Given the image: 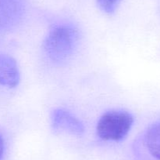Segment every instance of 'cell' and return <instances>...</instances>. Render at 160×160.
<instances>
[{
	"label": "cell",
	"instance_id": "6da1fadb",
	"mask_svg": "<svg viewBox=\"0 0 160 160\" xmlns=\"http://www.w3.org/2000/svg\"><path fill=\"white\" fill-rule=\"evenodd\" d=\"M79 42L78 29L70 24L52 27L43 42V50L51 62L62 64L71 58Z\"/></svg>",
	"mask_w": 160,
	"mask_h": 160
},
{
	"label": "cell",
	"instance_id": "7a4b0ae2",
	"mask_svg": "<svg viewBox=\"0 0 160 160\" xmlns=\"http://www.w3.org/2000/svg\"><path fill=\"white\" fill-rule=\"evenodd\" d=\"M134 117L123 110H111L100 117L96 126L98 137L106 141H120L129 133Z\"/></svg>",
	"mask_w": 160,
	"mask_h": 160
},
{
	"label": "cell",
	"instance_id": "3957f363",
	"mask_svg": "<svg viewBox=\"0 0 160 160\" xmlns=\"http://www.w3.org/2000/svg\"><path fill=\"white\" fill-rule=\"evenodd\" d=\"M25 11L23 0H0V36L15 30L23 20Z\"/></svg>",
	"mask_w": 160,
	"mask_h": 160
},
{
	"label": "cell",
	"instance_id": "277c9868",
	"mask_svg": "<svg viewBox=\"0 0 160 160\" xmlns=\"http://www.w3.org/2000/svg\"><path fill=\"white\" fill-rule=\"evenodd\" d=\"M51 125L56 131L81 136L85 128L83 122L72 113L63 108H56L51 113Z\"/></svg>",
	"mask_w": 160,
	"mask_h": 160
},
{
	"label": "cell",
	"instance_id": "5b68a950",
	"mask_svg": "<svg viewBox=\"0 0 160 160\" xmlns=\"http://www.w3.org/2000/svg\"><path fill=\"white\" fill-rule=\"evenodd\" d=\"M20 80L18 64L12 56L0 53V84L9 88H15Z\"/></svg>",
	"mask_w": 160,
	"mask_h": 160
},
{
	"label": "cell",
	"instance_id": "8992f818",
	"mask_svg": "<svg viewBox=\"0 0 160 160\" xmlns=\"http://www.w3.org/2000/svg\"><path fill=\"white\" fill-rule=\"evenodd\" d=\"M146 147L150 154L160 160V122L150 125L145 136Z\"/></svg>",
	"mask_w": 160,
	"mask_h": 160
},
{
	"label": "cell",
	"instance_id": "52a82bcc",
	"mask_svg": "<svg viewBox=\"0 0 160 160\" xmlns=\"http://www.w3.org/2000/svg\"><path fill=\"white\" fill-rule=\"evenodd\" d=\"M121 0H97L100 9L106 13H112L118 7Z\"/></svg>",
	"mask_w": 160,
	"mask_h": 160
},
{
	"label": "cell",
	"instance_id": "ba28073f",
	"mask_svg": "<svg viewBox=\"0 0 160 160\" xmlns=\"http://www.w3.org/2000/svg\"><path fill=\"white\" fill-rule=\"evenodd\" d=\"M3 153H4V141H3L2 136L0 135V160L2 158Z\"/></svg>",
	"mask_w": 160,
	"mask_h": 160
}]
</instances>
